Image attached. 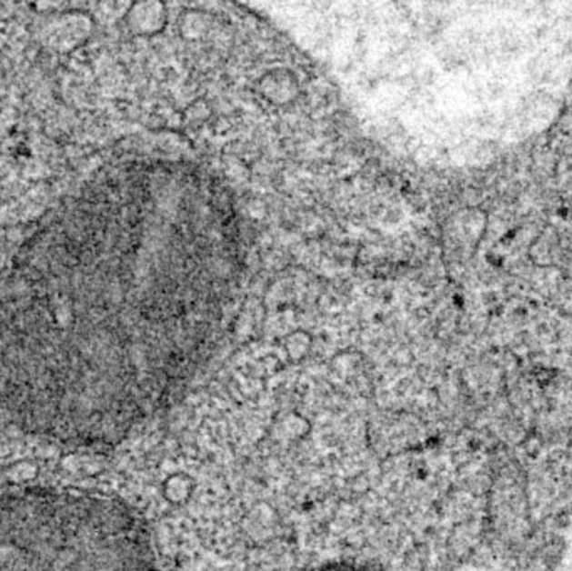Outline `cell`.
Instances as JSON below:
<instances>
[{"label": "cell", "instance_id": "cell-1", "mask_svg": "<svg viewBox=\"0 0 572 571\" xmlns=\"http://www.w3.org/2000/svg\"><path fill=\"white\" fill-rule=\"evenodd\" d=\"M0 571H156V555L121 497L25 487L0 496Z\"/></svg>", "mask_w": 572, "mask_h": 571}, {"label": "cell", "instance_id": "cell-2", "mask_svg": "<svg viewBox=\"0 0 572 571\" xmlns=\"http://www.w3.org/2000/svg\"><path fill=\"white\" fill-rule=\"evenodd\" d=\"M131 29L139 35H156L167 24L166 5L163 2L135 4L127 14Z\"/></svg>", "mask_w": 572, "mask_h": 571}, {"label": "cell", "instance_id": "cell-3", "mask_svg": "<svg viewBox=\"0 0 572 571\" xmlns=\"http://www.w3.org/2000/svg\"><path fill=\"white\" fill-rule=\"evenodd\" d=\"M261 91L271 103H286L296 95L298 85H296V79L290 73L275 71L266 77H263Z\"/></svg>", "mask_w": 572, "mask_h": 571}, {"label": "cell", "instance_id": "cell-4", "mask_svg": "<svg viewBox=\"0 0 572 571\" xmlns=\"http://www.w3.org/2000/svg\"><path fill=\"white\" fill-rule=\"evenodd\" d=\"M306 571H370L360 568V566H355V565H348V563H332V565H323L318 568H313V570Z\"/></svg>", "mask_w": 572, "mask_h": 571}]
</instances>
